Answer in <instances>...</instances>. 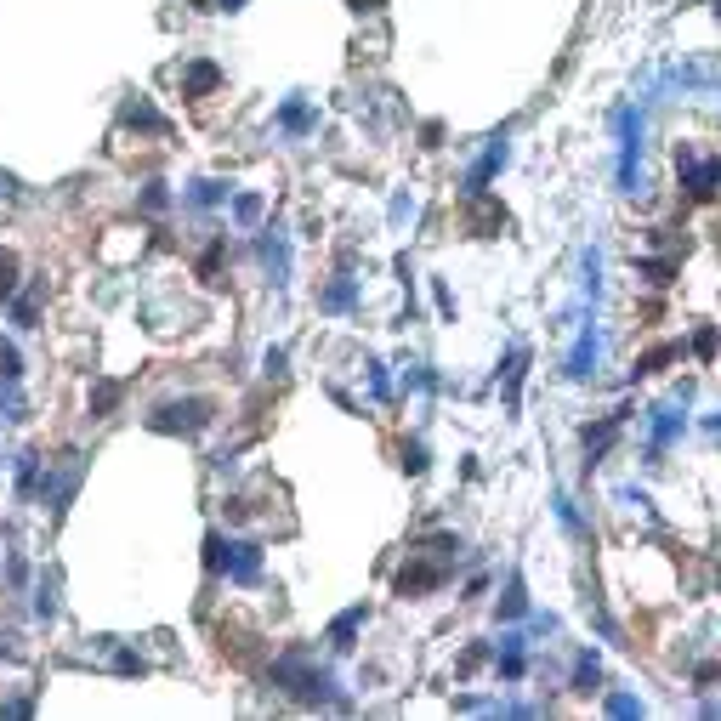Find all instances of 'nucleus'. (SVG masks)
<instances>
[{"mask_svg": "<svg viewBox=\"0 0 721 721\" xmlns=\"http://www.w3.org/2000/svg\"><path fill=\"white\" fill-rule=\"evenodd\" d=\"M273 682H284L290 687V693H296V699H307V704H318V699H335L330 693V676H324V670H307L301 665V653H290V659H284V665H273Z\"/></svg>", "mask_w": 721, "mask_h": 721, "instance_id": "obj_1", "label": "nucleus"}, {"mask_svg": "<svg viewBox=\"0 0 721 721\" xmlns=\"http://www.w3.org/2000/svg\"><path fill=\"white\" fill-rule=\"evenodd\" d=\"M205 421H211V404H205V398H188V404H159L154 415H148L154 432H199Z\"/></svg>", "mask_w": 721, "mask_h": 721, "instance_id": "obj_2", "label": "nucleus"}, {"mask_svg": "<svg viewBox=\"0 0 721 721\" xmlns=\"http://www.w3.org/2000/svg\"><path fill=\"white\" fill-rule=\"evenodd\" d=\"M619 131H625V154H619V182H625V188H631L636 182V148H642V120H636V114H619Z\"/></svg>", "mask_w": 721, "mask_h": 721, "instance_id": "obj_3", "label": "nucleus"}, {"mask_svg": "<svg viewBox=\"0 0 721 721\" xmlns=\"http://www.w3.org/2000/svg\"><path fill=\"white\" fill-rule=\"evenodd\" d=\"M432 585H443V568L438 563H415L398 574V597H421V591H432Z\"/></svg>", "mask_w": 721, "mask_h": 721, "instance_id": "obj_4", "label": "nucleus"}, {"mask_svg": "<svg viewBox=\"0 0 721 721\" xmlns=\"http://www.w3.org/2000/svg\"><path fill=\"white\" fill-rule=\"evenodd\" d=\"M364 619H370V608H347V614L330 625V648H335V653H347V648H352V636L364 631Z\"/></svg>", "mask_w": 721, "mask_h": 721, "instance_id": "obj_5", "label": "nucleus"}, {"mask_svg": "<svg viewBox=\"0 0 721 721\" xmlns=\"http://www.w3.org/2000/svg\"><path fill=\"white\" fill-rule=\"evenodd\" d=\"M687 188H693V194H716L721 188V159H687Z\"/></svg>", "mask_w": 721, "mask_h": 721, "instance_id": "obj_6", "label": "nucleus"}, {"mask_svg": "<svg viewBox=\"0 0 721 721\" xmlns=\"http://www.w3.org/2000/svg\"><path fill=\"white\" fill-rule=\"evenodd\" d=\"M222 563H228L233 580H256V568H262V551H256V546H228V557H222Z\"/></svg>", "mask_w": 721, "mask_h": 721, "instance_id": "obj_7", "label": "nucleus"}, {"mask_svg": "<svg viewBox=\"0 0 721 721\" xmlns=\"http://www.w3.org/2000/svg\"><path fill=\"white\" fill-rule=\"evenodd\" d=\"M591 364H597V335H585L580 347H574V358H568V375H574V381H585V375H591Z\"/></svg>", "mask_w": 721, "mask_h": 721, "instance_id": "obj_8", "label": "nucleus"}, {"mask_svg": "<svg viewBox=\"0 0 721 721\" xmlns=\"http://www.w3.org/2000/svg\"><path fill=\"white\" fill-rule=\"evenodd\" d=\"M500 165H506V142H494L489 154H483V165L472 171V194H483V182H489V176L500 171Z\"/></svg>", "mask_w": 721, "mask_h": 721, "instance_id": "obj_9", "label": "nucleus"}, {"mask_svg": "<svg viewBox=\"0 0 721 721\" xmlns=\"http://www.w3.org/2000/svg\"><path fill=\"white\" fill-rule=\"evenodd\" d=\"M216 80H222V74H216V63H194V69L182 74V86L199 91V97H205V91H216Z\"/></svg>", "mask_w": 721, "mask_h": 721, "instance_id": "obj_10", "label": "nucleus"}, {"mask_svg": "<svg viewBox=\"0 0 721 721\" xmlns=\"http://www.w3.org/2000/svg\"><path fill=\"white\" fill-rule=\"evenodd\" d=\"M125 125H137V131H165V120H159L148 103H131V108H125Z\"/></svg>", "mask_w": 721, "mask_h": 721, "instance_id": "obj_11", "label": "nucleus"}, {"mask_svg": "<svg viewBox=\"0 0 721 721\" xmlns=\"http://www.w3.org/2000/svg\"><path fill=\"white\" fill-rule=\"evenodd\" d=\"M12 296H18V256L0 250V301H12Z\"/></svg>", "mask_w": 721, "mask_h": 721, "instance_id": "obj_12", "label": "nucleus"}, {"mask_svg": "<svg viewBox=\"0 0 721 721\" xmlns=\"http://www.w3.org/2000/svg\"><path fill=\"white\" fill-rule=\"evenodd\" d=\"M35 483H40V455L29 449V455L18 460V494H35Z\"/></svg>", "mask_w": 721, "mask_h": 721, "instance_id": "obj_13", "label": "nucleus"}, {"mask_svg": "<svg viewBox=\"0 0 721 721\" xmlns=\"http://www.w3.org/2000/svg\"><path fill=\"white\" fill-rule=\"evenodd\" d=\"M670 438H676V409H659V426H653V443L665 449Z\"/></svg>", "mask_w": 721, "mask_h": 721, "instance_id": "obj_14", "label": "nucleus"}, {"mask_svg": "<svg viewBox=\"0 0 721 721\" xmlns=\"http://www.w3.org/2000/svg\"><path fill=\"white\" fill-rule=\"evenodd\" d=\"M523 608H528V602H523V585L511 580V585H506V602H500V614H506V619H517Z\"/></svg>", "mask_w": 721, "mask_h": 721, "instance_id": "obj_15", "label": "nucleus"}, {"mask_svg": "<svg viewBox=\"0 0 721 721\" xmlns=\"http://www.w3.org/2000/svg\"><path fill=\"white\" fill-rule=\"evenodd\" d=\"M279 120L290 125V131H307V125H313V114H307L301 103H284V114H279Z\"/></svg>", "mask_w": 721, "mask_h": 721, "instance_id": "obj_16", "label": "nucleus"}, {"mask_svg": "<svg viewBox=\"0 0 721 721\" xmlns=\"http://www.w3.org/2000/svg\"><path fill=\"white\" fill-rule=\"evenodd\" d=\"M233 216H239V222H256V216H262V199H256V194H245L239 205H233Z\"/></svg>", "mask_w": 721, "mask_h": 721, "instance_id": "obj_17", "label": "nucleus"}, {"mask_svg": "<svg viewBox=\"0 0 721 721\" xmlns=\"http://www.w3.org/2000/svg\"><path fill=\"white\" fill-rule=\"evenodd\" d=\"M352 301V284H330V290H324V307H347Z\"/></svg>", "mask_w": 721, "mask_h": 721, "instance_id": "obj_18", "label": "nucleus"}, {"mask_svg": "<svg viewBox=\"0 0 721 721\" xmlns=\"http://www.w3.org/2000/svg\"><path fill=\"white\" fill-rule=\"evenodd\" d=\"M670 352H676V347H659V352H648V358L636 364V375H653V370H659V364H665V358H670Z\"/></svg>", "mask_w": 721, "mask_h": 721, "instance_id": "obj_19", "label": "nucleus"}, {"mask_svg": "<svg viewBox=\"0 0 721 721\" xmlns=\"http://www.w3.org/2000/svg\"><path fill=\"white\" fill-rule=\"evenodd\" d=\"M194 199H199V205H216V199H222V182H199Z\"/></svg>", "mask_w": 721, "mask_h": 721, "instance_id": "obj_20", "label": "nucleus"}, {"mask_svg": "<svg viewBox=\"0 0 721 721\" xmlns=\"http://www.w3.org/2000/svg\"><path fill=\"white\" fill-rule=\"evenodd\" d=\"M574 682H580V693H591V687H597V665H591V659H585V665L574 670Z\"/></svg>", "mask_w": 721, "mask_h": 721, "instance_id": "obj_21", "label": "nucleus"}, {"mask_svg": "<svg viewBox=\"0 0 721 721\" xmlns=\"http://www.w3.org/2000/svg\"><path fill=\"white\" fill-rule=\"evenodd\" d=\"M18 194V182H12V176H0V199H12Z\"/></svg>", "mask_w": 721, "mask_h": 721, "instance_id": "obj_22", "label": "nucleus"}, {"mask_svg": "<svg viewBox=\"0 0 721 721\" xmlns=\"http://www.w3.org/2000/svg\"><path fill=\"white\" fill-rule=\"evenodd\" d=\"M222 6H228V12H239V6H245V0H222Z\"/></svg>", "mask_w": 721, "mask_h": 721, "instance_id": "obj_23", "label": "nucleus"}]
</instances>
